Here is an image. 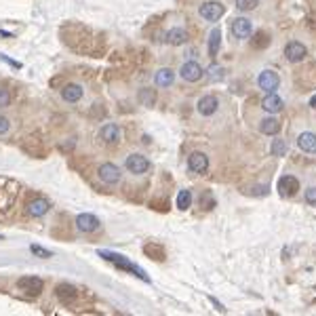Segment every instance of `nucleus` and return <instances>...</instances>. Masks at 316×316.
Wrapping results in <instances>:
<instances>
[{"instance_id": "f257e3e1", "label": "nucleus", "mask_w": 316, "mask_h": 316, "mask_svg": "<svg viewBox=\"0 0 316 316\" xmlns=\"http://www.w3.org/2000/svg\"><path fill=\"white\" fill-rule=\"evenodd\" d=\"M99 257H103L106 261H112L114 266H118L120 270H124V272H131V274H135L137 278H141L144 282H150V276L141 270V268L137 266V264H133L129 257H124V255H120V253H112V251H99Z\"/></svg>"}, {"instance_id": "f03ea898", "label": "nucleus", "mask_w": 316, "mask_h": 316, "mask_svg": "<svg viewBox=\"0 0 316 316\" xmlns=\"http://www.w3.org/2000/svg\"><path fill=\"white\" fill-rule=\"evenodd\" d=\"M124 167L129 173H133V175H144V173L150 169V161L141 154H131V156H126Z\"/></svg>"}, {"instance_id": "7ed1b4c3", "label": "nucleus", "mask_w": 316, "mask_h": 316, "mask_svg": "<svg viewBox=\"0 0 316 316\" xmlns=\"http://www.w3.org/2000/svg\"><path fill=\"white\" fill-rule=\"evenodd\" d=\"M198 13H200V17H202V19H207V21H217V19L221 17V15L226 13V7L221 5V3H217V0H209V3L200 5Z\"/></svg>"}, {"instance_id": "20e7f679", "label": "nucleus", "mask_w": 316, "mask_h": 316, "mask_svg": "<svg viewBox=\"0 0 316 316\" xmlns=\"http://www.w3.org/2000/svg\"><path fill=\"white\" fill-rule=\"evenodd\" d=\"M17 287H19V291H23L28 295H40L44 282L38 276H23L17 280Z\"/></svg>"}, {"instance_id": "39448f33", "label": "nucleus", "mask_w": 316, "mask_h": 316, "mask_svg": "<svg viewBox=\"0 0 316 316\" xmlns=\"http://www.w3.org/2000/svg\"><path fill=\"white\" fill-rule=\"evenodd\" d=\"M306 55H308V49H306L302 42H297V40H293V42H289L287 46H284V57H287L291 63L304 61Z\"/></svg>"}, {"instance_id": "423d86ee", "label": "nucleus", "mask_w": 316, "mask_h": 316, "mask_svg": "<svg viewBox=\"0 0 316 316\" xmlns=\"http://www.w3.org/2000/svg\"><path fill=\"white\" fill-rule=\"evenodd\" d=\"M76 226H78V230L81 232H97L99 230V226H101V221L95 217L93 213H81L76 217Z\"/></svg>"}, {"instance_id": "0eeeda50", "label": "nucleus", "mask_w": 316, "mask_h": 316, "mask_svg": "<svg viewBox=\"0 0 316 316\" xmlns=\"http://www.w3.org/2000/svg\"><path fill=\"white\" fill-rule=\"evenodd\" d=\"M259 87L266 91V93H276V89H278V85H280V78H278V74L274 72V70H264L261 74H259Z\"/></svg>"}, {"instance_id": "6e6552de", "label": "nucleus", "mask_w": 316, "mask_h": 316, "mask_svg": "<svg viewBox=\"0 0 316 316\" xmlns=\"http://www.w3.org/2000/svg\"><path fill=\"white\" fill-rule=\"evenodd\" d=\"M297 190H299V181L293 177V175H284L278 179V194L282 198H291L297 194Z\"/></svg>"}, {"instance_id": "1a4fd4ad", "label": "nucleus", "mask_w": 316, "mask_h": 316, "mask_svg": "<svg viewBox=\"0 0 316 316\" xmlns=\"http://www.w3.org/2000/svg\"><path fill=\"white\" fill-rule=\"evenodd\" d=\"M230 30H232L234 38H239V40H245V38H249V36H251V32H253V25H251V21H249L247 17H236V19L232 21Z\"/></svg>"}, {"instance_id": "9d476101", "label": "nucleus", "mask_w": 316, "mask_h": 316, "mask_svg": "<svg viewBox=\"0 0 316 316\" xmlns=\"http://www.w3.org/2000/svg\"><path fill=\"white\" fill-rule=\"evenodd\" d=\"M188 169L192 173H204L209 169V156L202 152H192L188 156Z\"/></svg>"}, {"instance_id": "9b49d317", "label": "nucleus", "mask_w": 316, "mask_h": 316, "mask_svg": "<svg viewBox=\"0 0 316 316\" xmlns=\"http://www.w3.org/2000/svg\"><path fill=\"white\" fill-rule=\"evenodd\" d=\"M179 74H181V78L186 83H196V81L202 78V68L196 61H186L181 66V70H179Z\"/></svg>"}, {"instance_id": "f8f14e48", "label": "nucleus", "mask_w": 316, "mask_h": 316, "mask_svg": "<svg viewBox=\"0 0 316 316\" xmlns=\"http://www.w3.org/2000/svg\"><path fill=\"white\" fill-rule=\"evenodd\" d=\"M99 179L103 181V183H118L120 181V169L116 167V165H112V163H106V165H101L99 167Z\"/></svg>"}, {"instance_id": "ddd939ff", "label": "nucleus", "mask_w": 316, "mask_h": 316, "mask_svg": "<svg viewBox=\"0 0 316 316\" xmlns=\"http://www.w3.org/2000/svg\"><path fill=\"white\" fill-rule=\"evenodd\" d=\"M99 137L106 141V144H120V139H122V131H120V126L118 124H106L101 126V131H99Z\"/></svg>"}, {"instance_id": "4468645a", "label": "nucleus", "mask_w": 316, "mask_h": 316, "mask_svg": "<svg viewBox=\"0 0 316 316\" xmlns=\"http://www.w3.org/2000/svg\"><path fill=\"white\" fill-rule=\"evenodd\" d=\"M282 106H284V101L278 97L276 93H268L266 97L261 99V108L266 110V112H270V114H278L282 110Z\"/></svg>"}, {"instance_id": "2eb2a0df", "label": "nucleus", "mask_w": 316, "mask_h": 316, "mask_svg": "<svg viewBox=\"0 0 316 316\" xmlns=\"http://www.w3.org/2000/svg\"><path fill=\"white\" fill-rule=\"evenodd\" d=\"M217 106H219V101H217L215 95H204V97L198 99V112L202 116H211V114H215Z\"/></svg>"}, {"instance_id": "dca6fc26", "label": "nucleus", "mask_w": 316, "mask_h": 316, "mask_svg": "<svg viewBox=\"0 0 316 316\" xmlns=\"http://www.w3.org/2000/svg\"><path fill=\"white\" fill-rule=\"evenodd\" d=\"M49 209H51V202L46 200V198H34V200L28 204V213L34 215V217H42Z\"/></svg>"}, {"instance_id": "f3484780", "label": "nucleus", "mask_w": 316, "mask_h": 316, "mask_svg": "<svg viewBox=\"0 0 316 316\" xmlns=\"http://www.w3.org/2000/svg\"><path fill=\"white\" fill-rule=\"evenodd\" d=\"M61 97H63V101H68V103H76L78 99L83 97V87L81 85H66L61 89Z\"/></svg>"}, {"instance_id": "a211bd4d", "label": "nucleus", "mask_w": 316, "mask_h": 316, "mask_svg": "<svg viewBox=\"0 0 316 316\" xmlns=\"http://www.w3.org/2000/svg\"><path fill=\"white\" fill-rule=\"evenodd\" d=\"M280 120L278 118H274V116H268V118H264L261 120V124H259V131L264 133V135H278L280 133Z\"/></svg>"}, {"instance_id": "6ab92c4d", "label": "nucleus", "mask_w": 316, "mask_h": 316, "mask_svg": "<svg viewBox=\"0 0 316 316\" xmlns=\"http://www.w3.org/2000/svg\"><path fill=\"white\" fill-rule=\"evenodd\" d=\"M57 297H59V302L61 304H72L74 302V299H76V289L72 287V284H66V282H63V284H59V287H57Z\"/></svg>"}, {"instance_id": "aec40b11", "label": "nucleus", "mask_w": 316, "mask_h": 316, "mask_svg": "<svg viewBox=\"0 0 316 316\" xmlns=\"http://www.w3.org/2000/svg\"><path fill=\"white\" fill-rule=\"evenodd\" d=\"M297 146L299 150H304V152H316V135L306 131L297 137Z\"/></svg>"}, {"instance_id": "412c9836", "label": "nucleus", "mask_w": 316, "mask_h": 316, "mask_svg": "<svg viewBox=\"0 0 316 316\" xmlns=\"http://www.w3.org/2000/svg\"><path fill=\"white\" fill-rule=\"evenodd\" d=\"M154 81H156L158 87H171L173 81H175V74H173L171 68H163V70H158V72H156Z\"/></svg>"}, {"instance_id": "4be33fe9", "label": "nucleus", "mask_w": 316, "mask_h": 316, "mask_svg": "<svg viewBox=\"0 0 316 316\" xmlns=\"http://www.w3.org/2000/svg\"><path fill=\"white\" fill-rule=\"evenodd\" d=\"M186 40H188V32H186L183 28H173V30H169V34H167V42H169V44L179 46V44H186Z\"/></svg>"}, {"instance_id": "5701e85b", "label": "nucleus", "mask_w": 316, "mask_h": 316, "mask_svg": "<svg viewBox=\"0 0 316 316\" xmlns=\"http://www.w3.org/2000/svg\"><path fill=\"white\" fill-rule=\"evenodd\" d=\"M219 44H221V30L215 28V30H211V34H209V57L217 55Z\"/></svg>"}, {"instance_id": "b1692460", "label": "nucleus", "mask_w": 316, "mask_h": 316, "mask_svg": "<svg viewBox=\"0 0 316 316\" xmlns=\"http://www.w3.org/2000/svg\"><path fill=\"white\" fill-rule=\"evenodd\" d=\"M190 204H192V192H190V190H181L177 194V207L181 211H186V209H190Z\"/></svg>"}, {"instance_id": "393cba45", "label": "nucleus", "mask_w": 316, "mask_h": 316, "mask_svg": "<svg viewBox=\"0 0 316 316\" xmlns=\"http://www.w3.org/2000/svg\"><path fill=\"white\" fill-rule=\"evenodd\" d=\"M139 101H141V106H154L156 93H154L152 89H141V91H139Z\"/></svg>"}, {"instance_id": "a878e982", "label": "nucleus", "mask_w": 316, "mask_h": 316, "mask_svg": "<svg viewBox=\"0 0 316 316\" xmlns=\"http://www.w3.org/2000/svg\"><path fill=\"white\" fill-rule=\"evenodd\" d=\"M144 251L148 253V255H152L156 261H163V259H165V249L158 247V245H146Z\"/></svg>"}, {"instance_id": "bb28decb", "label": "nucleus", "mask_w": 316, "mask_h": 316, "mask_svg": "<svg viewBox=\"0 0 316 316\" xmlns=\"http://www.w3.org/2000/svg\"><path fill=\"white\" fill-rule=\"evenodd\" d=\"M270 150H272V154H274V156H287L289 146H287V141H282V139H274Z\"/></svg>"}, {"instance_id": "cd10ccee", "label": "nucleus", "mask_w": 316, "mask_h": 316, "mask_svg": "<svg viewBox=\"0 0 316 316\" xmlns=\"http://www.w3.org/2000/svg\"><path fill=\"white\" fill-rule=\"evenodd\" d=\"M247 194H251V196H268V194H270V186H266V183L253 186V188L247 190Z\"/></svg>"}, {"instance_id": "c85d7f7f", "label": "nucleus", "mask_w": 316, "mask_h": 316, "mask_svg": "<svg viewBox=\"0 0 316 316\" xmlns=\"http://www.w3.org/2000/svg\"><path fill=\"white\" fill-rule=\"evenodd\" d=\"M30 251H32V255H36V257H40V259H49V257H53V253H51L49 249L40 247V245H32Z\"/></svg>"}, {"instance_id": "c756f323", "label": "nucleus", "mask_w": 316, "mask_h": 316, "mask_svg": "<svg viewBox=\"0 0 316 316\" xmlns=\"http://www.w3.org/2000/svg\"><path fill=\"white\" fill-rule=\"evenodd\" d=\"M268 44H270V36L259 30L255 34V40H253V46H255V49H264V46H268Z\"/></svg>"}, {"instance_id": "7c9ffc66", "label": "nucleus", "mask_w": 316, "mask_h": 316, "mask_svg": "<svg viewBox=\"0 0 316 316\" xmlns=\"http://www.w3.org/2000/svg\"><path fill=\"white\" fill-rule=\"evenodd\" d=\"M207 76H209V81H221V78H224V68H221V66H215V63H213V66L207 70Z\"/></svg>"}, {"instance_id": "2f4dec72", "label": "nucleus", "mask_w": 316, "mask_h": 316, "mask_svg": "<svg viewBox=\"0 0 316 316\" xmlns=\"http://www.w3.org/2000/svg\"><path fill=\"white\" fill-rule=\"evenodd\" d=\"M259 5V0H236V9L239 11H253Z\"/></svg>"}, {"instance_id": "473e14b6", "label": "nucleus", "mask_w": 316, "mask_h": 316, "mask_svg": "<svg viewBox=\"0 0 316 316\" xmlns=\"http://www.w3.org/2000/svg\"><path fill=\"white\" fill-rule=\"evenodd\" d=\"M9 106H11V93L0 87V108H9Z\"/></svg>"}, {"instance_id": "72a5a7b5", "label": "nucleus", "mask_w": 316, "mask_h": 316, "mask_svg": "<svg viewBox=\"0 0 316 316\" xmlns=\"http://www.w3.org/2000/svg\"><path fill=\"white\" fill-rule=\"evenodd\" d=\"M306 202L308 204H314V207H316V186L306 190Z\"/></svg>"}, {"instance_id": "f704fd0d", "label": "nucleus", "mask_w": 316, "mask_h": 316, "mask_svg": "<svg viewBox=\"0 0 316 316\" xmlns=\"http://www.w3.org/2000/svg\"><path fill=\"white\" fill-rule=\"evenodd\" d=\"M9 126H11L9 118H7V116H0V135L7 133V131H9Z\"/></svg>"}, {"instance_id": "c9c22d12", "label": "nucleus", "mask_w": 316, "mask_h": 316, "mask_svg": "<svg viewBox=\"0 0 316 316\" xmlns=\"http://www.w3.org/2000/svg\"><path fill=\"white\" fill-rule=\"evenodd\" d=\"M211 302H213V304H215V308H217V310H224V306H221V304H219V302H217V299H215V297H211Z\"/></svg>"}, {"instance_id": "e433bc0d", "label": "nucleus", "mask_w": 316, "mask_h": 316, "mask_svg": "<svg viewBox=\"0 0 316 316\" xmlns=\"http://www.w3.org/2000/svg\"><path fill=\"white\" fill-rule=\"evenodd\" d=\"M310 108H316V95H314V97L310 99Z\"/></svg>"}]
</instances>
